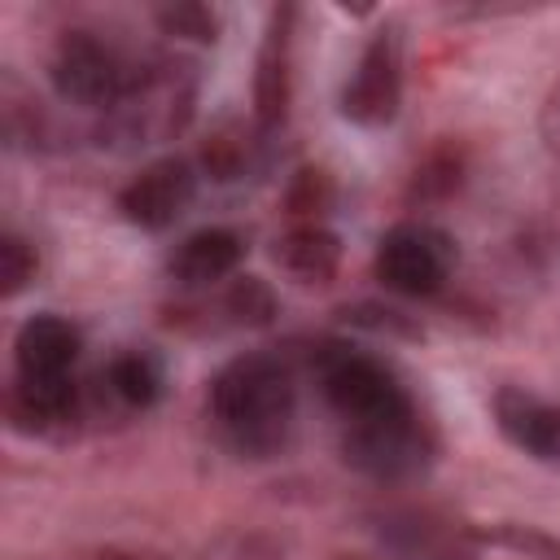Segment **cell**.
Returning a JSON list of instances; mask_svg holds the SVG:
<instances>
[{"label":"cell","instance_id":"10","mask_svg":"<svg viewBox=\"0 0 560 560\" xmlns=\"http://www.w3.org/2000/svg\"><path fill=\"white\" fill-rule=\"evenodd\" d=\"M293 18H298L293 4L271 9L262 44H258V61H254V127L262 136H271L289 118V101H293Z\"/></svg>","mask_w":560,"mask_h":560},{"label":"cell","instance_id":"5","mask_svg":"<svg viewBox=\"0 0 560 560\" xmlns=\"http://www.w3.org/2000/svg\"><path fill=\"white\" fill-rule=\"evenodd\" d=\"M131 74H136V61H127L96 31H66L48 57V79L57 96L83 109H109L127 92Z\"/></svg>","mask_w":560,"mask_h":560},{"label":"cell","instance_id":"20","mask_svg":"<svg viewBox=\"0 0 560 560\" xmlns=\"http://www.w3.org/2000/svg\"><path fill=\"white\" fill-rule=\"evenodd\" d=\"M35 271H39L35 245L26 236H18V232H4L0 236V293L4 298H18L35 280Z\"/></svg>","mask_w":560,"mask_h":560},{"label":"cell","instance_id":"22","mask_svg":"<svg viewBox=\"0 0 560 560\" xmlns=\"http://www.w3.org/2000/svg\"><path fill=\"white\" fill-rule=\"evenodd\" d=\"M481 542H499V547L525 551L529 560H560V538H551V534H542V529H534V525H512V521H503V525L481 529Z\"/></svg>","mask_w":560,"mask_h":560},{"label":"cell","instance_id":"19","mask_svg":"<svg viewBox=\"0 0 560 560\" xmlns=\"http://www.w3.org/2000/svg\"><path fill=\"white\" fill-rule=\"evenodd\" d=\"M158 26L175 39H192V44L219 39V13L210 4H166V9H158Z\"/></svg>","mask_w":560,"mask_h":560},{"label":"cell","instance_id":"23","mask_svg":"<svg viewBox=\"0 0 560 560\" xmlns=\"http://www.w3.org/2000/svg\"><path fill=\"white\" fill-rule=\"evenodd\" d=\"M433 184H438V192H451V188L459 184V162H455L451 153H442V158H433L424 171H416V192H420V197H433Z\"/></svg>","mask_w":560,"mask_h":560},{"label":"cell","instance_id":"17","mask_svg":"<svg viewBox=\"0 0 560 560\" xmlns=\"http://www.w3.org/2000/svg\"><path fill=\"white\" fill-rule=\"evenodd\" d=\"M262 140H267V136H262L258 127L223 122V127L206 140V149H201V166H206V175L219 179V184L241 179L245 171H254V162H258V144H262Z\"/></svg>","mask_w":560,"mask_h":560},{"label":"cell","instance_id":"11","mask_svg":"<svg viewBox=\"0 0 560 560\" xmlns=\"http://www.w3.org/2000/svg\"><path fill=\"white\" fill-rule=\"evenodd\" d=\"M79 328L66 315L39 311L31 315L18 337H13V368L22 381H57V376H74V359H79Z\"/></svg>","mask_w":560,"mask_h":560},{"label":"cell","instance_id":"8","mask_svg":"<svg viewBox=\"0 0 560 560\" xmlns=\"http://www.w3.org/2000/svg\"><path fill=\"white\" fill-rule=\"evenodd\" d=\"M402 101V31L398 22H385L363 44L350 83L341 88V114L359 127H385L398 114Z\"/></svg>","mask_w":560,"mask_h":560},{"label":"cell","instance_id":"16","mask_svg":"<svg viewBox=\"0 0 560 560\" xmlns=\"http://www.w3.org/2000/svg\"><path fill=\"white\" fill-rule=\"evenodd\" d=\"M162 385H166V372H162V359L149 354V350H122L105 363L101 372V389L122 407V411H149L158 398H162Z\"/></svg>","mask_w":560,"mask_h":560},{"label":"cell","instance_id":"21","mask_svg":"<svg viewBox=\"0 0 560 560\" xmlns=\"http://www.w3.org/2000/svg\"><path fill=\"white\" fill-rule=\"evenodd\" d=\"M332 206V184L324 171L306 166L293 175V188H289V210L298 223H319V214Z\"/></svg>","mask_w":560,"mask_h":560},{"label":"cell","instance_id":"3","mask_svg":"<svg viewBox=\"0 0 560 560\" xmlns=\"http://www.w3.org/2000/svg\"><path fill=\"white\" fill-rule=\"evenodd\" d=\"M311 372L319 381V394L346 424L394 416V411L411 407V394L402 389L394 368L350 341H319L311 354Z\"/></svg>","mask_w":560,"mask_h":560},{"label":"cell","instance_id":"9","mask_svg":"<svg viewBox=\"0 0 560 560\" xmlns=\"http://www.w3.org/2000/svg\"><path fill=\"white\" fill-rule=\"evenodd\" d=\"M197 197V171L188 158H158L149 166H140V175H131L118 192V214L131 228L144 232H162L171 228Z\"/></svg>","mask_w":560,"mask_h":560},{"label":"cell","instance_id":"24","mask_svg":"<svg viewBox=\"0 0 560 560\" xmlns=\"http://www.w3.org/2000/svg\"><path fill=\"white\" fill-rule=\"evenodd\" d=\"M538 136H542V149L560 162V79H556L551 92L542 96V109H538Z\"/></svg>","mask_w":560,"mask_h":560},{"label":"cell","instance_id":"2","mask_svg":"<svg viewBox=\"0 0 560 560\" xmlns=\"http://www.w3.org/2000/svg\"><path fill=\"white\" fill-rule=\"evenodd\" d=\"M197 105V70L184 57H144L127 92L105 109V131L118 149H149L175 140Z\"/></svg>","mask_w":560,"mask_h":560},{"label":"cell","instance_id":"1","mask_svg":"<svg viewBox=\"0 0 560 560\" xmlns=\"http://www.w3.org/2000/svg\"><path fill=\"white\" fill-rule=\"evenodd\" d=\"M206 407H210L219 438L236 455L267 459L293 433V411H298L293 372L280 354L245 350L214 372Z\"/></svg>","mask_w":560,"mask_h":560},{"label":"cell","instance_id":"7","mask_svg":"<svg viewBox=\"0 0 560 560\" xmlns=\"http://www.w3.org/2000/svg\"><path fill=\"white\" fill-rule=\"evenodd\" d=\"M372 529L398 560H477L481 547L477 525L416 503H389L372 512Z\"/></svg>","mask_w":560,"mask_h":560},{"label":"cell","instance_id":"12","mask_svg":"<svg viewBox=\"0 0 560 560\" xmlns=\"http://www.w3.org/2000/svg\"><path fill=\"white\" fill-rule=\"evenodd\" d=\"M494 424L499 433L542 464H560V402L503 385L494 394Z\"/></svg>","mask_w":560,"mask_h":560},{"label":"cell","instance_id":"13","mask_svg":"<svg viewBox=\"0 0 560 560\" xmlns=\"http://www.w3.org/2000/svg\"><path fill=\"white\" fill-rule=\"evenodd\" d=\"M245 258V241L232 228H201L192 236H184L171 249V280H179L184 289H210L236 276Z\"/></svg>","mask_w":560,"mask_h":560},{"label":"cell","instance_id":"25","mask_svg":"<svg viewBox=\"0 0 560 560\" xmlns=\"http://www.w3.org/2000/svg\"><path fill=\"white\" fill-rule=\"evenodd\" d=\"M96 560H140V556H131V551H101Z\"/></svg>","mask_w":560,"mask_h":560},{"label":"cell","instance_id":"14","mask_svg":"<svg viewBox=\"0 0 560 560\" xmlns=\"http://www.w3.org/2000/svg\"><path fill=\"white\" fill-rule=\"evenodd\" d=\"M83 398L74 376H57V381H22L13 376L9 389V420L22 433H57L79 416Z\"/></svg>","mask_w":560,"mask_h":560},{"label":"cell","instance_id":"18","mask_svg":"<svg viewBox=\"0 0 560 560\" xmlns=\"http://www.w3.org/2000/svg\"><path fill=\"white\" fill-rule=\"evenodd\" d=\"M219 315L232 328H262L276 319V293L258 276H232L219 293Z\"/></svg>","mask_w":560,"mask_h":560},{"label":"cell","instance_id":"4","mask_svg":"<svg viewBox=\"0 0 560 560\" xmlns=\"http://www.w3.org/2000/svg\"><path fill=\"white\" fill-rule=\"evenodd\" d=\"M341 455L354 472L372 477V481H411L420 477L433 455H438V438L429 429V420L416 411V402L407 411L394 416H376V420H359L346 424L341 433Z\"/></svg>","mask_w":560,"mask_h":560},{"label":"cell","instance_id":"15","mask_svg":"<svg viewBox=\"0 0 560 560\" xmlns=\"http://www.w3.org/2000/svg\"><path fill=\"white\" fill-rule=\"evenodd\" d=\"M276 262L298 284H328L341 267V241L324 223H293L276 241Z\"/></svg>","mask_w":560,"mask_h":560},{"label":"cell","instance_id":"6","mask_svg":"<svg viewBox=\"0 0 560 560\" xmlns=\"http://www.w3.org/2000/svg\"><path fill=\"white\" fill-rule=\"evenodd\" d=\"M376 280L402 298H433L451 267H455V241L433 223H394L376 245Z\"/></svg>","mask_w":560,"mask_h":560}]
</instances>
